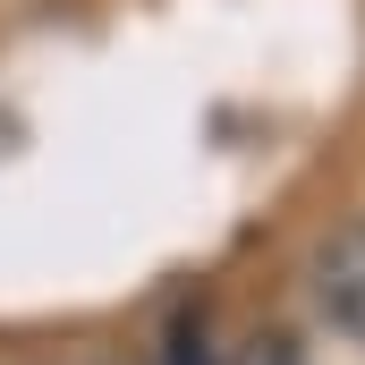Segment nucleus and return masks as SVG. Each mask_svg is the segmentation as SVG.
Returning <instances> with one entry per match:
<instances>
[{"label":"nucleus","mask_w":365,"mask_h":365,"mask_svg":"<svg viewBox=\"0 0 365 365\" xmlns=\"http://www.w3.org/2000/svg\"><path fill=\"white\" fill-rule=\"evenodd\" d=\"M314 314L365 349V221H349L323 255H314Z\"/></svg>","instance_id":"1"},{"label":"nucleus","mask_w":365,"mask_h":365,"mask_svg":"<svg viewBox=\"0 0 365 365\" xmlns=\"http://www.w3.org/2000/svg\"><path fill=\"white\" fill-rule=\"evenodd\" d=\"M238 365H297V349H289V340H247Z\"/></svg>","instance_id":"2"}]
</instances>
